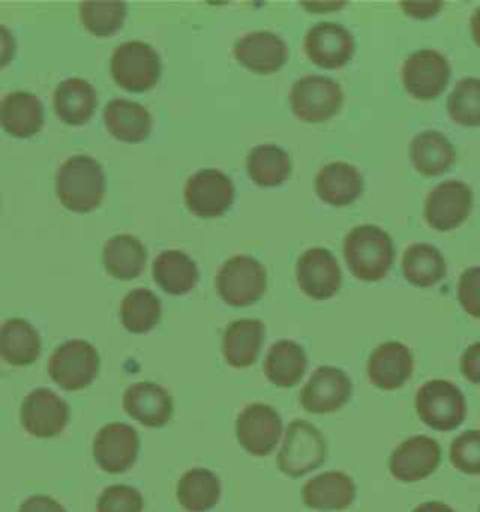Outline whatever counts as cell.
Wrapping results in <instances>:
<instances>
[{"mask_svg":"<svg viewBox=\"0 0 480 512\" xmlns=\"http://www.w3.org/2000/svg\"><path fill=\"white\" fill-rule=\"evenodd\" d=\"M44 106L30 92H10L0 102V126L17 139H29L44 128Z\"/></svg>","mask_w":480,"mask_h":512,"instance_id":"cell-24","label":"cell"},{"mask_svg":"<svg viewBox=\"0 0 480 512\" xmlns=\"http://www.w3.org/2000/svg\"><path fill=\"white\" fill-rule=\"evenodd\" d=\"M235 432L244 451L254 456H269L282 437V419L274 407L252 404L240 411Z\"/></svg>","mask_w":480,"mask_h":512,"instance_id":"cell-12","label":"cell"},{"mask_svg":"<svg viewBox=\"0 0 480 512\" xmlns=\"http://www.w3.org/2000/svg\"><path fill=\"white\" fill-rule=\"evenodd\" d=\"M70 421V407L49 389H36L21 404V424L30 436H59Z\"/></svg>","mask_w":480,"mask_h":512,"instance_id":"cell-17","label":"cell"},{"mask_svg":"<svg viewBox=\"0 0 480 512\" xmlns=\"http://www.w3.org/2000/svg\"><path fill=\"white\" fill-rule=\"evenodd\" d=\"M216 291L233 308L252 306L267 291V269L252 256L229 257L216 274Z\"/></svg>","mask_w":480,"mask_h":512,"instance_id":"cell-3","label":"cell"},{"mask_svg":"<svg viewBox=\"0 0 480 512\" xmlns=\"http://www.w3.org/2000/svg\"><path fill=\"white\" fill-rule=\"evenodd\" d=\"M413 512H454V509H450L449 505L441 503V501H428V503H422Z\"/></svg>","mask_w":480,"mask_h":512,"instance_id":"cell-46","label":"cell"},{"mask_svg":"<svg viewBox=\"0 0 480 512\" xmlns=\"http://www.w3.org/2000/svg\"><path fill=\"white\" fill-rule=\"evenodd\" d=\"M473 209V192L462 181H445L437 184L426 197L424 220L426 224L449 233L464 224Z\"/></svg>","mask_w":480,"mask_h":512,"instance_id":"cell-10","label":"cell"},{"mask_svg":"<svg viewBox=\"0 0 480 512\" xmlns=\"http://www.w3.org/2000/svg\"><path fill=\"white\" fill-rule=\"evenodd\" d=\"M415 361L411 349L402 342H385L375 347L366 364L370 383L381 391L402 389L413 376Z\"/></svg>","mask_w":480,"mask_h":512,"instance_id":"cell-19","label":"cell"},{"mask_svg":"<svg viewBox=\"0 0 480 512\" xmlns=\"http://www.w3.org/2000/svg\"><path fill=\"white\" fill-rule=\"evenodd\" d=\"M357 486L344 471H327L302 486V501L317 511H345L353 505Z\"/></svg>","mask_w":480,"mask_h":512,"instance_id":"cell-22","label":"cell"},{"mask_svg":"<svg viewBox=\"0 0 480 512\" xmlns=\"http://www.w3.org/2000/svg\"><path fill=\"white\" fill-rule=\"evenodd\" d=\"M315 194L330 207H347L364 192V179L359 169L347 162L327 164L315 175Z\"/></svg>","mask_w":480,"mask_h":512,"instance_id":"cell-23","label":"cell"},{"mask_svg":"<svg viewBox=\"0 0 480 512\" xmlns=\"http://www.w3.org/2000/svg\"><path fill=\"white\" fill-rule=\"evenodd\" d=\"M327 460V443L323 434L312 422L293 421L285 430L284 443L278 452V469L291 477L299 479L323 466Z\"/></svg>","mask_w":480,"mask_h":512,"instance_id":"cell-4","label":"cell"},{"mask_svg":"<svg viewBox=\"0 0 480 512\" xmlns=\"http://www.w3.org/2000/svg\"><path fill=\"white\" fill-rule=\"evenodd\" d=\"M420 421L437 432H452L465 421L467 404L462 391L447 379H432L417 392Z\"/></svg>","mask_w":480,"mask_h":512,"instance_id":"cell-7","label":"cell"},{"mask_svg":"<svg viewBox=\"0 0 480 512\" xmlns=\"http://www.w3.org/2000/svg\"><path fill=\"white\" fill-rule=\"evenodd\" d=\"M471 34H473L475 44L480 47V6L471 17Z\"/></svg>","mask_w":480,"mask_h":512,"instance_id":"cell-47","label":"cell"},{"mask_svg":"<svg viewBox=\"0 0 480 512\" xmlns=\"http://www.w3.org/2000/svg\"><path fill=\"white\" fill-rule=\"evenodd\" d=\"M351 394L353 383L344 370L334 366H321L300 391V406L314 415L334 413L349 402Z\"/></svg>","mask_w":480,"mask_h":512,"instance_id":"cell-13","label":"cell"},{"mask_svg":"<svg viewBox=\"0 0 480 512\" xmlns=\"http://www.w3.org/2000/svg\"><path fill=\"white\" fill-rule=\"evenodd\" d=\"M92 454L105 473L119 475L134 466L139 454V436L130 424L111 422L94 437Z\"/></svg>","mask_w":480,"mask_h":512,"instance_id":"cell-16","label":"cell"},{"mask_svg":"<svg viewBox=\"0 0 480 512\" xmlns=\"http://www.w3.org/2000/svg\"><path fill=\"white\" fill-rule=\"evenodd\" d=\"M55 188L60 203L68 211H94L100 207L105 196V175L102 166L85 154L68 158L57 171Z\"/></svg>","mask_w":480,"mask_h":512,"instance_id":"cell-2","label":"cell"},{"mask_svg":"<svg viewBox=\"0 0 480 512\" xmlns=\"http://www.w3.org/2000/svg\"><path fill=\"white\" fill-rule=\"evenodd\" d=\"M289 104L299 121L319 124L330 121L342 109L344 91L330 77L304 76L291 87Z\"/></svg>","mask_w":480,"mask_h":512,"instance_id":"cell-5","label":"cell"},{"mask_svg":"<svg viewBox=\"0 0 480 512\" xmlns=\"http://www.w3.org/2000/svg\"><path fill=\"white\" fill-rule=\"evenodd\" d=\"M450 462L465 475H480V430H467L452 441Z\"/></svg>","mask_w":480,"mask_h":512,"instance_id":"cell-39","label":"cell"},{"mask_svg":"<svg viewBox=\"0 0 480 512\" xmlns=\"http://www.w3.org/2000/svg\"><path fill=\"white\" fill-rule=\"evenodd\" d=\"M304 51L315 66L325 70H338L353 59L355 38L344 25L323 21L306 32Z\"/></svg>","mask_w":480,"mask_h":512,"instance_id":"cell-14","label":"cell"},{"mask_svg":"<svg viewBox=\"0 0 480 512\" xmlns=\"http://www.w3.org/2000/svg\"><path fill=\"white\" fill-rule=\"evenodd\" d=\"M297 282L302 293L314 301L332 299L342 287L338 259L327 248H310L297 261Z\"/></svg>","mask_w":480,"mask_h":512,"instance_id":"cell-15","label":"cell"},{"mask_svg":"<svg viewBox=\"0 0 480 512\" xmlns=\"http://www.w3.org/2000/svg\"><path fill=\"white\" fill-rule=\"evenodd\" d=\"M156 284L169 295H186L194 289L199 271L194 259L180 250H165L152 265Z\"/></svg>","mask_w":480,"mask_h":512,"instance_id":"cell-32","label":"cell"},{"mask_svg":"<svg viewBox=\"0 0 480 512\" xmlns=\"http://www.w3.org/2000/svg\"><path fill=\"white\" fill-rule=\"evenodd\" d=\"M19 512H66L64 507L57 503L53 497L32 496L25 499L19 507Z\"/></svg>","mask_w":480,"mask_h":512,"instance_id":"cell-43","label":"cell"},{"mask_svg":"<svg viewBox=\"0 0 480 512\" xmlns=\"http://www.w3.org/2000/svg\"><path fill=\"white\" fill-rule=\"evenodd\" d=\"M460 370L467 381L480 385V342L465 349L460 359Z\"/></svg>","mask_w":480,"mask_h":512,"instance_id":"cell-42","label":"cell"},{"mask_svg":"<svg viewBox=\"0 0 480 512\" xmlns=\"http://www.w3.org/2000/svg\"><path fill=\"white\" fill-rule=\"evenodd\" d=\"M441 464V447L432 437L415 436L390 454V475L400 482L428 479Z\"/></svg>","mask_w":480,"mask_h":512,"instance_id":"cell-18","label":"cell"},{"mask_svg":"<svg viewBox=\"0 0 480 512\" xmlns=\"http://www.w3.org/2000/svg\"><path fill=\"white\" fill-rule=\"evenodd\" d=\"M261 319H239L225 327L222 353L231 368H248L257 361L265 342Z\"/></svg>","mask_w":480,"mask_h":512,"instance_id":"cell-25","label":"cell"},{"mask_svg":"<svg viewBox=\"0 0 480 512\" xmlns=\"http://www.w3.org/2000/svg\"><path fill=\"white\" fill-rule=\"evenodd\" d=\"M450 119L473 128L480 126V79L479 77H464L456 83L447 102Z\"/></svg>","mask_w":480,"mask_h":512,"instance_id":"cell-37","label":"cell"},{"mask_svg":"<svg viewBox=\"0 0 480 512\" xmlns=\"http://www.w3.org/2000/svg\"><path fill=\"white\" fill-rule=\"evenodd\" d=\"M458 301L467 316L480 319V267L465 269L458 280Z\"/></svg>","mask_w":480,"mask_h":512,"instance_id":"cell-41","label":"cell"},{"mask_svg":"<svg viewBox=\"0 0 480 512\" xmlns=\"http://www.w3.org/2000/svg\"><path fill=\"white\" fill-rule=\"evenodd\" d=\"M124 411L135 421L149 426V428H162L173 417V398L164 387L141 381L128 387L122 398Z\"/></svg>","mask_w":480,"mask_h":512,"instance_id":"cell-21","label":"cell"},{"mask_svg":"<svg viewBox=\"0 0 480 512\" xmlns=\"http://www.w3.org/2000/svg\"><path fill=\"white\" fill-rule=\"evenodd\" d=\"M289 49L284 40L269 31L244 34L235 46V59L259 76H270L284 68Z\"/></svg>","mask_w":480,"mask_h":512,"instance_id":"cell-20","label":"cell"},{"mask_svg":"<svg viewBox=\"0 0 480 512\" xmlns=\"http://www.w3.org/2000/svg\"><path fill=\"white\" fill-rule=\"evenodd\" d=\"M98 106V96L89 81L70 77L53 92V109L60 121L68 126H83L92 119Z\"/></svg>","mask_w":480,"mask_h":512,"instance_id":"cell-26","label":"cell"},{"mask_svg":"<svg viewBox=\"0 0 480 512\" xmlns=\"http://www.w3.org/2000/svg\"><path fill=\"white\" fill-rule=\"evenodd\" d=\"M222 496V482L205 467H194L180 477L177 499L186 512H209Z\"/></svg>","mask_w":480,"mask_h":512,"instance_id":"cell-31","label":"cell"},{"mask_svg":"<svg viewBox=\"0 0 480 512\" xmlns=\"http://www.w3.org/2000/svg\"><path fill=\"white\" fill-rule=\"evenodd\" d=\"M15 38L4 25H0V68L8 66L15 55Z\"/></svg>","mask_w":480,"mask_h":512,"instance_id":"cell-45","label":"cell"},{"mask_svg":"<svg viewBox=\"0 0 480 512\" xmlns=\"http://www.w3.org/2000/svg\"><path fill=\"white\" fill-rule=\"evenodd\" d=\"M402 272L411 286L432 287L447 276V263L434 244L417 242L405 250Z\"/></svg>","mask_w":480,"mask_h":512,"instance_id":"cell-34","label":"cell"},{"mask_svg":"<svg viewBox=\"0 0 480 512\" xmlns=\"http://www.w3.org/2000/svg\"><path fill=\"white\" fill-rule=\"evenodd\" d=\"M479 512H480V507H479Z\"/></svg>","mask_w":480,"mask_h":512,"instance_id":"cell-48","label":"cell"},{"mask_svg":"<svg viewBox=\"0 0 480 512\" xmlns=\"http://www.w3.org/2000/svg\"><path fill=\"white\" fill-rule=\"evenodd\" d=\"M184 201L199 218H218L235 203V184L218 169H201L184 186Z\"/></svg>","mask_w":480,"mask_h":512,"instance_id":"cell-9","label":"cell"},{"mask_svg":"<svg viewBox=\"0 0 480 512\" xmlns=\"http://www.w3.org/2000/svg\"><path fill=\"white\" fill-rule=\"evenodd\" d=\"M104 122L111 136L122 143H141L152 130L149 111L141 104L124 98H115L105 106Z\"/></svg>","mask_w":480,"mask_h":512,"instance_id":"cell-28","label":"cell"},{"mask_svg":"<svg viewBox=\"0 0 480 512\" xmlns=\"http://www.w3.org/2000/svg\"><path fill=\"white\" fill-rule=\"evenodd\" d=\"M79 16L85 29L98 36H113L124 25L126 4L124 2H83Z\"/></svg>","mask_w":480,"mask_h":512,"instance_id":"cell-38","label":"cell"},{"mask_svg":"<svg viewBox=\"0 0 480 512\" xmlns=\"http://www.w3.org/2000/svg\"><path fill=\"white\" fill-rule=\"evenodd\" d=\"M147 265V250L134 235H115L104 246V267L117 280H134Z\"/></svg>","mask_w":480,"mask_h":512,"instance_id":"cell-33","label":"cell"},{"mask_svg":"<svg viewBox=\"0 0 480 512\" xmlns=\"http://www.w3.org/2000/svg\"><path fill=\"white\" fill-rule=\"evenodd\" d=\"M411 164L424 177H439L456 162V149L449 137L437 130L420 132L409 145Z\"/></svg>","mask_w":480,"mask_h":512,"instance_id":"cell-27","label":"cell"},{"mask_svg":"<svg viewBox=\"0 0 480 512\" xmlns=\"http://www.w3.org/2000/svg\"><path fill=\"white\" fill-rule=\"evenodd\" d=\"M120 319L126 331L132 334H145L160 323L162 302L150 289H134L122 299Z\"/></svg>","mask_w":480,"mask_h":512,"instance_id":"cell-36","label":"cell"},{"mask_svg":"<svg viewBox=\"0 0 480 512\" xmlns=\"http://www.w3.org/2000/svg\"><path fill=\"white\" fill-rule=\"evenodd\" d=\"M443 8V2H402V10L415 19H430L437 16Z\"/></svg>","mask_w":480,"mask_h":512,"instance_id":"cell-44","label":"cell"},{"mask_svg":"<svg viewBox=\"0 0 480 512\" xmlns=\"http://www.w3.org/2000/svg\"><path fill=\"white\" fill-rule=\"evenodd\" d=\"M42 353L38 331L25 319H8L0 327V359L12 366H30Z\"/></svg>","mask_w":480,"mask_h":512,"instance_id":"cell-30","label":"cell"},{"mask_svg":"<svg viewBox=\"0 0 480 512\" xmlns=\"http://www.w3.org/2000/svg\"><path fill=\"white\" fill-rule=\"evenodd\" d=\"M111 76L124 91L147 92L162 76V59L145 42H124L113 51Z\"/></svg>","mask_w":480,"mask_h":512,"instance_id":"cell-6","label":"cell"},{"mask_svg":"<svg viewBox=\"0 0 480 512\" xmlns=\"http://www.w3.org/2000/svg\"><path fill=\"white\" fill-rule=\"evenodd\" d=\"M98 512H143V496L126 484L109 486L98 497Z\"/></svg>","mask_w":480,"mask_h":512,"instance_id":"cell-40","label":"cell"},{"mask_svg":"<svg viewBox=\"0 0 480 512\" xmlns=\"http://www.w3.org/2000/svg\"><path fill=\"white\" fill-rule=\"evenodd\" d=\"M100 372V355L85 340H70L49 359V376L64 391L87 389Z\"/></svg>","mask_w":480,"mask_h":512,"instance_id":"cell-8","label":"cell"},{"mask_svg":"<svg viewBox=\"0 0 480 512\" xmlns=\"http://www.w3.org/2000/svg\"><path fill=\"white\" fill-rule=\"evenodd\" d=\"M394 242L381 227L366 224L353 227L344 239L347 269L362 282H379L394 265Z\"/></svg>","mask_w":480,"mask_h":512,"instance_id":"cell-1","label":"cell"},{"mask_svg":"<svg viewBox=\"0 0 480 512\" xmlns=\"http://www.w3.org/2000/svg\"><path fill=\"white\" fill-rule=\"evenodd\" d=\"M291 158L278 145H257L246 158V171L250 179L261 188L282 186L291 175Z\"/></svg>","mask_w":480,"mask_h":512,"instance_id":"cell-35","label":"cell"},{"mask_svg":"<svg viewBox=\"0 0 480 512\" xmlns=\"http://www.w3.org/2000/svg\"><path fill=\"white\" fill-rule=\"evenodd\" d=\"M449 61L434 49H420L402 66V83L413 98L428 102L449 87Z\"/></svg>","mask_w":480,"mask_h":512,"instance_id":"cell-11","label":"cell"},{"mask_svg":"<svg viewBox=\"0 0 480 512\" xmlns=\"http://www.w3.org/2000/svg\"><path fill=\"white\" fill-rule=\"evenodd\" d=\"M308 357L300 344L293 340H278L265 357L263 370L272 385L280 389H291L299 385L306 374Z\"/></svg>","mask_w":480,"mask_h":512,"instance_id":"cell-29","label":"cell"}]
</instances>
